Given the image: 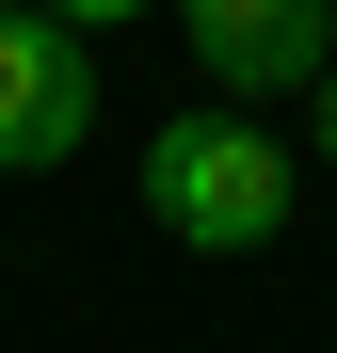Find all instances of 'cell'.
I'll return each instance as SVG.
<instances>
[{"label": "cell", "mask_w": 337, "mask_h": 353, "mask_svg": "<svg viewBox=\"0 0 337 353\" xmlns=\"http://www.w3.org/2000/svg\"><path fill=\"white\" fill-rule=\"evenodd\" d=\"M305 129H321V161H337V81H321V97H305Z\"/></svg>", "instance_id": "4"}, {"label": "cell", "mask_w": 337, "mask_h": 353, "mask_svg": "<svg viewBox=\"0 0 337 353\" xmlns=\"http://www.w3.org/2000/svg\"><path fill=\"white\" fill-rule=\"evenodd\" d=\"M193 65L225 81V112H273V97H321L337 81V17L321 0H193Z\"/></svg>", "instance_id": "3"}, {"label": "cell", "mask_w": 337, "mask_h": 353, "mask_svg": "<svg viewBox=\"0 0 337 353\" xmlns=\"http://www.w3.org/2000/svg\"><path fill=\"white\" fill-rule=\"evenodd\" d=\"M145 209L177 225V241H209V257H257L273 225H289V145L209 97V112H177V129H145Z\"/></svg>", "instance_id": "1"}, {"label": "cell", "mask_w": 337, "mask_h": 353, "mask_svg": "<svg viewBox=\"0 0 337 353\" xmlns=\"http://www.w3.org/2000/svg\"><path fill=\"white\" fill-rule=\"evenodd\" d=\"M81 129H96V32H81V17H17V0H0V176L81 161Z\"/></svg>", "instance_id": "2"}]
</instances>
